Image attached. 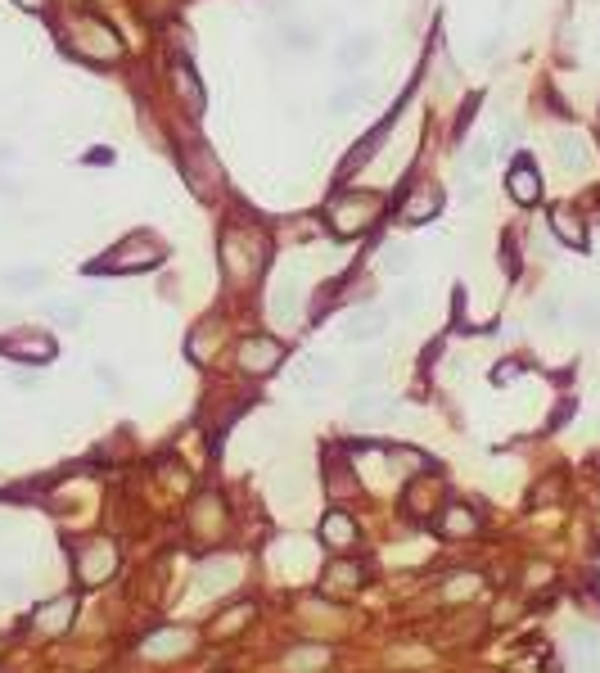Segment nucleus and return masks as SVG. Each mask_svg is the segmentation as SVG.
<instances>
[{"mask_svg":"<svg viewBox=\"0 0 600 673\" xmlns=\"http://www.w3.org/2000/svg\"><path fill=\"white\" fill-rule=\"evenodd\" d=\"M64 45L86 59V64H114L122 59V36L114 32V23H105L100 14H68L64 18Z\"/></svg>","mask_w":600,"mask_h":673,"instance_id":"nucleus-1","label":"nucleus"},{"mask_svg":"<svg viewBox=\"0 0 600 673\" xmlns=\"http://www.w3.org/2000/svg\"><path fill=\"white\" fill-rule=\"evenodd\" d=\"M266 263V240L257 226H226L222 231V271L226 280L235 285H248Z\"/></svg>","mask_w":600,"mask_h":673,"instance_id":"nucleus-2","label":"nucleus"},{"mask_svg":"<svg viewBox=\"0 0 600 673\" xmlns=\"http://www.w3.org/2000/svg\"><path fill=\"white\" fill-rule=\"evenodd\" d=\"M379 213H384V199L379 195H370V190H348V195H339L335 204H330V231L335 236H344V240H357L365 236L375 222H379Z\"/></svg>","mask_w":600,"mask_h":673,"instance_id":"nucleus-3","label":"nucleus"},{"mask_svg":"<svg viewBox=\"0 0 600 673\" xmlns=\"http://www.w3.org/2000/svg\"><path fill=\"white\" fill-rule=\"evenodd\" d=\"M163 258H167V249H163L154 236L135 231V236H126L122 245H114V249H109V258H105V263H95V267H100V271H114V276H131V271L163 267Z\"/></svg>","mask_w":600,"mask_h":673,"instance_id":"nucleus-4","label":"nucleus"},{"mask_svg":"<svg viewBox=\"0 0 600 673\" xmlns=\"http://www.w3.org/2000/svg\"><path fill=\"white\" fill-rule=\"evenodd\" d=\"M73 565H77V578L86 583V588H95V583H105L114 569H118V547L114 542H77L73 547Z\"/></svg>","mask_w":600,"mask_h":673,"instance_id":"nucleus-5","label":"nucleus"},{"mask_svg":"<svg viewBox=\"0 0 600 673\" xmlns=\"http://www.w3.org/2000/svg\"><path fill=\"white\" fill-rule=\"evenodd\" d=\"M181 172H185L190 190L204 195V199H213V195L222 190V167H217L213 149H204V145H190V149L181 154Z\"/></svg>","mask_w":600,"mask_h":673,"instance_id":"nucleus-6","label":"nucleus"},{"mask_svg":"<svg viewBox=\"0 0 600 673\" xmlns=\"http://www.w3.org/2000/svg\"><path fill=\"white\" fill-rule=\"evenodd\" d=\"M0 353L14 357V362H36V367H45V362H55V339H50L45 330L23 326V330H14V335L0 339Z\"/></svg>","mask_w":600,"mask_h":673,"instance_id":"nucleus-7","label":"nucleus"},{"mask_svg":"<svg viewBox=\"0 0 600 673\" xmlns=\"http://www.w3.org/2000/svg\"><path fill=\"white\" fill-rule=\"evenodd\" d=\"M280 362H285V344L271 335H248L240 344V367L248 376H271Z\"/></svg>","mask_w":600,"mask_h":673,"instance_id":"nucleus-8","label":"nucleus"},{"mask_svg":"<svg viewBox=\"0 0 600 673\" xmlns=\"http://www.w3.org/2000/svg\"><path fill=\"white\" fill-rule=\"evenodd\" d=\"M172 91H176V100L190 118H199L208 109V91H204L199 73L190 68V59H172Z\"/></svg>","mask_w":600,"mask_h":673,"instance_id":"nucleus-9","label":"nucleus"},{"mask_svg":"<svg viewBox=\"0 0 600 673\" xmlns=\"http://www.w3.org/2000/svg\"><path fill=\"white\" fill-rule=\"evenodd\" d=\"M438 208H443V190H438V186H415V190L397 204V217H402L406 226H420V222H434Z\"/></svg>","mask_w":600,"mask_h":673,"instance_id":"nucleus-10","label":"nucleus"},{"mask_svg":"<svg viewBox=\"0 0 600 673\" xmlns=\"http://www.w3.org/2000/svg\"><path fill=\"white\" fill-rule=\"evenodd\" d=\"M505 190H510V199H515V204L533 208V204L542 199V172H537L528 158H519V163L505 172Z\"/></svg>","mask_w":600,"mask_h":673,"instance_id":"nucleus-11","label":"nucleus"},{"mask_svg":"<svg viewBox=\"0 0 600 673\" xmlns=\"http://www.w3.org/2000/svg\"><path fill=\"white\" fill-rule=\"evenodd\" d=\"M316 538H321V547H330V551H348L353 542H357V520L348 516V511H325L321 516V529H316Z\"/></svg>","mask_w":600,"mask_h":673,"instance_id":"nucleus-12","label":"nucleus"},{"mask_svg":"<svg viewBox=\"0 0 600 673\" xmlns=\"http://www.w3.org/2000/svg\"><path fill=\"white\" fill-rule=\"evenodd\" d=\"M271 321L275 326H298V316H303V289H298V280H280L275 289H271Z\"/></svg>","mask_w":600,"mask_h":673,"instance_id":"nucleus-13","label":"nucleus"},{"mask_svg":"<svg viewBox=\"0 0 600 673\" xmlns=\"http://www.w3.org/2000/svg\"><path fill=\"white\" fill-rule=\"evenodd\" d=\"M190 525H195V534H204V538H217V534L226 529V511H222V497H213V493L195 497V507H190Z\"/></svg>","mask_w":600,"mask_h":673,"instance_id":"nucleus-14","label":"nucleus"},{"mask_svg":"<svg viewBox=\"0 0 600 673\" xmlns=\"http://www.w3.org/2000/svg\"><path fill=\"white\" fill-rule=\"evenodd\" d=\"M551 149H555V163H560L565 172H587V167H592V149H587V140L578 132H560Z\"/></svg>","mask_w":600,"mask_h":673,"instance_id":"nucleus-15","label":"nucleus"},{"mask_svg":"<svg viewBox=\"0 0 600 673\" xmlns=\"http://www.w3.org/2000/svg\"><path fill=\"white\" fill-rule=\"evenodd\" d=\"M551 231H555L560 245H569V249H587V222H583L569 204L551 208Z\"/></svg>","mask_w":600,"mask_h":673,"instance_id":"nucleus-16","label":"nucleus"},{"mask_svg":"<svg viewBox=\"0 0 600 673\" xmlns=\"http://www.w3.org/2000/svg\"><path fill=\"white\" fill-rule=\"evenodd\" d=\"M235 574H240V565L231 560V556H213V560H204L199 565V592L208 597V592H226L231 583H235Z\"/></svg>","mask_w":600,"mask_h":673,"instance_id":"nucleus-17","label":"nucleus"},{"mask_svg":"<svg viewBox=\"0 0 600 673\" xmlns=\"http://www.w3.org/2000/svg\"><path fill=\"white\" fill-rule=\"evenodd\" d=\"M569 656L578 673H600V638L592 628H574L569 633Z\"/></svg>","mask_w":600,"mask_h":673,"instance_id":"nucleus-18","label":"nucleus"},{"mask_svg":"<svg viewBox=\"0 0 600 673\" xmlns=\"http://www.w3.org/2000/svg\"><path fill=\"white\" fill-rule=\"evenodd\" d=\"M384 307H361V312H353L348 316V326H344V339L348 344H365V339H379L384 335Z\"/></svg>","mask_w":600,"mask_h":673,"instance_id":"nucleus-19","label":"nucleus"},{"mask_svg":"<svg viewBox=\"0 0 600 673\" xmlns=\"http://www.w3.org/2000/svg\"><path fill=\"white\" fill-rule=\"evenodd\" d=\"M73 615H77V601H73V597H55V601H45V606L36 610V628H41V633H64V628L73 624Z\"/></svg>","mask_w":600,"mask_h":673,"instance_id":"nucleus-20","label":"nucleus"},{"mask_svg":"<svg viewBox=\"0 0 600 673\" xmlns=\"http://www.w3.org/2000/svg\"><path fill=\"white\" fill-rule=\"evenodd\" d=\"M402 502H406L411 516H429V511H438V502H443V484H438V479H415Z\"/></svg>","mask_w":600,"mask_h":673,"instance_id":"nucleus-21","label":"nucleus"},{"mask_svg":"<svg viewBox=\"0 0 600 673\" xmlns=\"http://www.w3.org/2000/svg\"><path fill=\"white\" fill-rule=\"evenodd\" d=\"M475 529H479V516L470 507H461V502L456 507H443V516H438V534L443 538H470Z\"/></svg>","mask_w":600,"mask_h":673,"instance_id":"nucleus-22","label":"nucleus"},{"mask_svg":"<svg viewBox=\"0 0 600 673\" xmlns=\"http://www.w3.org/2000/svg\"><path fill=\"white\" fill-rule=\"evenodd\" d=\"M294 380H298L303 389H312V385H325V380H335V362H330L325 353H307V357L298 362Z\"/></svg>","mask_w":600,"mask_h":673,"instance_id":"nucleus-23","label":"nucleus"},{"mask_svg":"<svg viewBox=\"0 0 600 673\" xmlns=\"http://www.w3.org/2000/svg\"><path fill=\"white\" fill-rule=\"evenodd\" d=\"M185 647H190V633H185V628H163V633H154V638L145 642V656L163 660V656H181Z\"/></svg>","mask_w":600,"mask_h":673,"instance_id":"nucleus-24","label":"nucleus"},{"mask_svg":"<svg viewBox=\"0 0 600 673\" xmlns=\"http://www.w3.org/2000/svg\"><path fill=\"white\" fill-rule=\"evenodd\" d=\"M330 665V651L325 647H298L285 656V673H316Z\"/></svg>","mask_w":600,"mask_h":673,"instance_id":"nucleus-25","label":"nucleus"},{"mask_svg":"<svg viewBox=\"0 0 600 673\" xmlns=\"http://www.w3.org/2000/svg\"><path fill=\"white\" fill-rule=\"evenodd\" d=\"M325 588H330V592H357L361 569L353 565V560H335V565L325 569Z\"/></svg>","mask_w":600,"mask_h":673,"instance_id":"nucleus-26","label":"nucleus"},{"mask_svg":"<svg viewBox=\"0 0 600 673\" xmlns=\"http://www.w3.org/2000/svg\"><path fill=\"white\" fill-rule=\"evenodd\" d=\"M384 416H393V398H384V394H361L353 398V420H384Z\"/></svg>","mask_w":600,"mask_h":673,"instance_id":"nucleus-27","label":"nucleus"},{"mask_svg":"<svg viewBox=\"0 0 600 673\" xmlns=\"http://www.w3.org/2000/svg\"><path fill=\"white\" fill-rule=\"evenodd\" d=\"M370 55H375V36H348V41L339 45V64H348V68H353V64H365Z\"/></svg>","mask_w":600,"mask_h":673,"instance_id":"nucleus-28","label":"nucleus"},{"mask_svg":"<svg viewBox=\"0 0 600 673\" xmlns=\"http://www.w3.org/2000/svg\"><path fill=\"white\" fill-rule=\"evenodd\" d=\"M50 321H59V326H82V303H68V298H55V303H45L41 307Z\"/></svg>","mask_w":600,"mask_h":673,"instance_id":"nucleus-29","label":"nucleus"},{"mask_svg":"<svg viewBox=\"0 0 600 673\" xmlns=\"http://www.w3.org/2000/svg\"><path fill=\"white\" fill-rule=\"evenodd\" d=\"M384 132H388V127H375V132L365 136V140H361V149H353V154H348L344 172H353V167H361V163H365V158H370V154L379 149V140H384Z\"/></svg>","mask_w":600,"mask_h":673,"instance_id":"nucleus-30","label":"nucleus"},{"mask_svg":"<svg viewBox=\"0 0 600 673\" xmlns=\"http://www.w3.org/2000/svg\"><path fill=\"white\" fill-rule=\"evenodd\" d=\"M379 267L384 271H406L411 267V254H406L402 245H384V249H379Z\"/></svg>","mask_w":600,"mask_h":673,"instance_id":"nucleus-31","label":"nucleus"},{"mask_svg":"<svg viewBox=\"0 0 600 673\" xmlns=\"http://www.w3.org/2000/svg\"><path fill=\"white\" fill-rule=\"evenodd\" d=\"M420 303H425V298H420V289H415V285H406V289H397L393 312H397V316H415V312H420Z\"/></svg>","mask_w":600,"mask_h":673,"instance_id":"nucleus-32","label":"nucleus"},{"mask_svg":"<svg viewBox=\"0 0 600 673\" xmlns=\"http://www.w3.org/2000/svg\"><path fill=\"white\" fill-rule=\"evenodd\" d=\"M560 312H565V307H560V294H546V298L537 303V321H542V326H555Z\"/></svg>","mask_w":600,"mask_h":673,"instance_id":"nucleus-33","label":"nucleus"},{"mask_svg":"<svg viewBox=\"0 0 600 673\" xmlns=\"http://www.w3.org/2000/svg\"><path fill=\"white\" fill-rule=\"evenodd\" d=\"M574 321H578L583 330H600V303H578V307H574Z\"/></svg>","mask_w":600,"mask_h":673,"instance_id":"nucleus-34","label":"nucleus"},{"mask_svg":"<svg viewBox=\"0 0 600 673\" xmlns=\"http://www.w3.org/2000/svg\"><path fill=\"white\" fill-rule=\"evenodd\" d=\"M465 163H470V172H483V167L492 163V145H487V140H475L470 154H465Z\"/></svg>","mask_w":600,"mask_h":673,"instance_id":"nucleus-35","label":"nucleus"},{"mask_svg":"<svg viewBox=\"0 0 600 673\" xmlns=\"http://www.w3.org/2000/svg\"><path fill=\"white\" fill-rule=\"evenodd\" d=\"M5 280H9V285H41V280H45V271H41V267H18V271H9Z\"/></svg>","mask_w":600,"mask_h":673,"instance_id":"nucleus-36","label":"nucleus"},{"mask_svg":"<svg viewBox=\"0 0 600 673\" xmlns=\"http://www.w3.org/2000/svg\"><path fill=\"white\" fill-rule=\"evenodd\" d=\"M248 615H253V606H235V610H226V619L217 624V633H231V628H240Z\"/></svg>","mask_w":600,"mask_h":673,"instance_id":"nucleus-37","label":"nucleus"},{"mask_svg":"<svg viewBox=\"0 0 600 673\" xmlns=\"http://www.w3.org/2000/svg\"><path fill=\"white\" fill-rule=\"evenodd\" d=\"M357 86H344V91H339V95H335V100H330V109H335V114H348V109H353V105H357Z\"/></svg>","mask_w":600,"mask_h":673,"instance_id":"nucleus-38","label":"nucleus"},{"mask_svg":"<svg viewBox=\"0 0 600 673\" xmlns=\"http://www.w3.org/2000/svg\"><path fill=\"white\" fill-rule=\"evenodd\" d=\"M519 376H524V367H519V362H505V367L492 371V385H510V380H519Z\"/></svg>","mask_w":600,"mask_h":673,"instance_id":"nucleus-39","label":"nucleus"},{"mask_svg":"<svg viewBox=\"0 0 600 673\" xmlns=\"http://www.w3.org/2000/svg\"><path fill=\"white\" fill-rule=\"evenodd\" d=\"M140 9H145L149 18H163V14L172 9V0H140Z\"/></svg>","mask_w":600,"mask_h":673,"instance_id":"nucleus-40","label":"nucleus"},{"mask_svg":"<svg viewBox=\"0 0 600 673\" xmlns=\"http://www.w3.org/2000/svg\"><path fill=\"white\" fill-rule=\"evenodd\" d=\"M18 9H32V14H45L50 9V0H14Z\"/></svg>","mask_w":600,"mask_h":673,"instance_id":"nucleus-41","label":"nucleus"}]
</instances>
